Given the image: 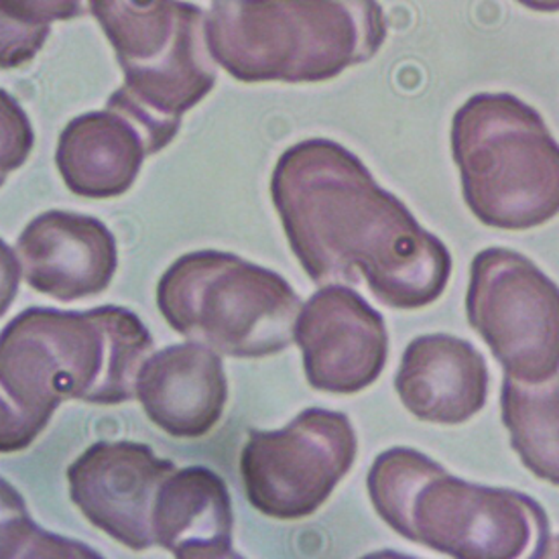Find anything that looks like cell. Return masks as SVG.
<instances>
[{
  "label": "cell",
  "mask_w": 559,
  "mask_h": 559,
  "mask_svg": "<svg viewBox=\"0 0 559 559\" xmlns=\"http://www.w3.org/2000/svg\"><path fill=\"white\" fill-rule=\"evenodd\" d=\"M271 200L295 259L318 285L362 277L386 308L409 311L431 306L450 283L442 240L336 141L287 148L271 176Z\"/></svg>",
  "instance_id": "cell-1"
},
{
  "label": "cell",
  "mask_w": 559,
  "mask_h": 559,
  "mask_svg": "<svg viewBox=\"0 0 559 559\" xmlns=\"http://www.w3.org/2000/svg\"><path fill=\"white\" fill-rule=\"evenodd\" d=\"M151 350L131 309L21 311L0 334V452L29 448L63 401L112 407L136 397Z\"/></svg>",
  "instance_id": "cell-2"
},
{
  "label": "cell",
  "mask_w": 559,
  "mask_h": 559,
  "mask_svg": "<svg viewBox=\"0 0 559 559\" xmlns=\"http://www.w3.org/2000/svg\"><path fill=\"white\" fill-rule=\"evenodd\" d=\"M367 488L391 530L450 558L542 559L551 539L547 513L535 499L466 483L413 448L377 456Z\"/></svg>",
  "instance_id": "cell-3"
},
{
  "label": "cell",
  "mask_w": 559,
  "mask_h": 559,
  "mask_svg": "<svg viewBox=\"0 0 559 559\" xmlns=\"http://www.w3.org/2000/svg\"><path fill=\"white\" fill-rule=\"evenodd\" d=\"M204 33L238 82L316 84L374 58L389 23L377 0H212Z\"/></svg>",
  "instance_id": "cell-4"
},
{
  "label": "cell",
  "mask_w": 559,
  "mask_h": 559,
  "mask_svg": "<svg viewBox=\"0 0 559 559\" xmlns=\"http://www.w3.org/2000/svg\"><path fill=\"white\" fill-rule=\"evenodd\" d=\"M115 47L124 84L106 110L131 120L148 155L167 147L181 120L216 86L204 33L206 13L181 0H88Z\"/></svg>",
  "instance_id": "cell-5"
},
{
  "label": "cell",
  "mask_w": 559,
  "mask_h": 559,
  "mask_svg": "<svg viewBox=\"0 0 559 559\" xmlns=\"http://www.w3.org/2000/svg\"><path fill=\"white\" fill-rule=\"evenodd\" d=\"M464 202L488 228L531 230L559 214V143L513 94H474L452 120Z\"/></svg>",
  "instance_id": "cell-6"
},
{
  "label": "cell",
  "mask_w": 559,
  "mask_h": 559,
  "mask_svg": "<svg viewBox=\"0 0 559 559\" xmlns=\"http://www.w3.org/2000/svg\"><path fill=\"white\" fill-rule=\"evenodd\" d=\"M157 308L188 340L233 358H265L292 346L301 301L275 271L233 252L195 251L163 273Z\"/></svg>",
  "instance_id": "cell-7"
},
{
  "label": "cell",
  "mask_w": 559,
  "mask_h": 559,
  "mask_svg": "<svg viewBox=\"0 0 559 559\" xmlns=\"http://www.w3.org/2000/svg\"><path fill=\"white\" fill-rule=\"evenodd\" d=\"M466 316L507 377L542 383L559 372V287L511 249L472 259Z\"/></svg>",
  "instance_id": "cell-8"
},
{
  "label": "cell",
  "mask_w": 559,
  "mask_h": 559,
  "mask_svg": "<svg viewBox=\"0 0 559 559\" xmlns=\"http://www.w3.org/2000/svg\"><path fill=\"white\" fill-rule=\"evenodd\" d=\"M356 454L358 440L348 415L311 407L277 431H249L240 454L245 495L271 519H306L353 471Z\"/></svg>",
  "instance_id": "cell-9"
},
{
  "label": "cell",
  "mask_w": 559,
  "mask_h": 559,
  "mask_svg": "<svg viewBox=\"0 0 559 559\" xmlns=\"http://www.w3.org/2000/svg\"><path fill=\"white\" fill-rule=\"evenodd\" d=\"M308 383L322 393L356 395L386 367L383 316L346 285H324L301 306L294 325Z\"/></svg>",
  "instance_id": "cell-10"
},
{
  "label": "cell",
  "mask_w": 559,
  "mask_h": 559,
  "mask_svg": "<svg viewBox=\"0 0 559 559\" xmlns=\"http://www.w3.org/2000/svg\"><path fill=\"white\" fill-rule=\"evenodd\" d=\"M174 471L171 460L145 443H94L68 468L70 497L96 530L133 551H147L155 545L157 490Z\"/></svg>",
  "instance_id": "cell-11"
},
{
  "label": "cell",
  "mask_w": 559,
  "mask_h": 559,
  "mask_svg": "<svg viewBox=\"0 0 559 559\" xmlns=\"http://www.w3.org/2000/svg\"><path fill=\"white\" fill-rule=\"evenodd\" d=\"M13 257L29 287L70 304L108 289L117 273V238L98 218L49 210L27 224Z\"/></svg>",
  "instance_id": "cell-12"
},
{
  "label": "cell",
  "mask_w": 559,
  "mask_h": 559,
  "mask_svg": "<svg viewBox=\"0 0 559 559\" xmlns=\"http://www.w3.org/2000/svg\"><path fill=\"white\" fill-rule=\"evenodd\" d=\"M136 399L148 421L171 438H204L228 401L221 354L193 340L148 354L136 377Z\"/></svg>",
  "instance_id": "cell-13"
},
{
  "label": "cell",
  "mask_w": 559,
  "mask_h": 559,
  "mask_svg": "<svg viewBox=\"0 0 559 559\" xmlns=\"http://www.w3.org/2000/svg\"><path fill=\"white\" fill-rule=\"evenodd\" d=\"M395 389L403 407L417 419L460 426L485 409L488 367L468 340L427 334L405 348Z\"/></svg>",
  "instance_id": "cell-14"
},
{
  "label": "cell",
  "mask_w": 559,
  "mask_h": 559,
  "mask_svg": "<svg viewBox=\"0 0 559 559\" xmlns=\"http://www.w3.org/2000/svg\"><path fill=\"white\" fill-rule=\"evenodd\" d=\"M235 513L224 478L206 466L174 471L153 507L155 545L177 559L238 558Z\"/></svg>",
  "instance_id": "cell-15"
},
{
  "label": "cell",
  "mask_w": 559,
  "mask_h": 559,
  "mask_svg": "<svg viewBox=\"0 0 559 559\" xmlns=\"http://www.w3.org/2000/svg\"><path fill=\"white\" fill-rule=\"evenodd\" d=\"M145 157V136L112 110L86 112L68 122L56 148V165L66 188L90 200L129 192Z\"/></svg>",
  "instance_id": "cell-16"
},
{
  "label": "cell",
  "mask_w": 559,
  "mask_h": 559,
  "mask_svg": "<svg viewBox=\"0 0 559 559\" xmlns=\"http://www.w3.org/2000/svg\"><path fill=\"white\" fill-rule=\"evenodd\" d=\"M502 424L527 471L559 486V372L542 383H525L504 374Z\"/></svg>",
  "instance_id": "cell-17"
},
{
  "label": "cell",
  "mask_w": 559,
  "mask_h": 559,
  "mask_svg": "<svg viewBox=\"0 0 559 559\" xmlns=\"http://www.w3.org/2000/svg\"><path fill=\"white\" fill-rule=\"evenodd\" d=\"M90 13L88 0H0L2 70L29 63L44 47L56 21Z\"/></svg>",
  "instance_id": "cell-18"
},
{
  "label": "cell",
  "mask_w": 559,
  "mask_h": 559,
  "mask_svg": "<svg viewBox=\"0 0 559 559\" xmlns=\"http://www.w3.org/2000/svg\"><path fill=\"white\" fill-rule=\"evenodd\" d=\"M2 544H9L21 537L7 558H94L100 556L86 545L68 542L59 535L39 530L35 521L27 515L25 502L13 486L2 480Z\"/></svg>",
  "instance_id": "cell-19"
},
{
  "label": "cell",
  "mask_w": 559,
  "mask_h": 559,
  "mask_svg": "<svg viewBox=\"0 0 559 559\" xmlns=\"http://www.w3.org/2000/svg\"><path fill=\"white\" fill-rule=\"evenodd\" d=\"M2 96V177L11 174L21 163L27 159L31 145H33V134H31L29 122L25 118V112L16 106L15 100L7 94L0 92Z\"/></svg>",
  "instance_id": "cell-20"
},
{
  "label": "cell",
  "mask_w": 559,
  "mask_h": 559,
  "mask_svg": "<svg viewBox=\"0 0 559 559\" xmlns=\"http://www.w3.org/2000/svg\"><path fill=\"white\" fill-rule=\"evenodd\" d=\"M516 2L537 13H559V0H516Z\"/></svg>",
  "instance_id": "cell-21"
},
{
  "label": "cell",
  "mask_w": 559,
  "mask_h": 559,
  "mask_svg": "<svg viewBox=\"0 0 559 559\" xmlns=\"http://www.w3.org/2000/svg\"><path fill=\"white\" fill-rule=\"evenodd\" d=\"M544 558L559 559V535L549 539V544L545 547Z\"/></svg>",
  "instance_id": "cell-22"
}]
</instances>
